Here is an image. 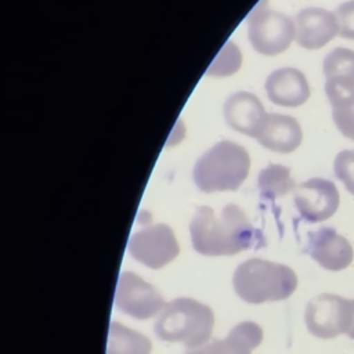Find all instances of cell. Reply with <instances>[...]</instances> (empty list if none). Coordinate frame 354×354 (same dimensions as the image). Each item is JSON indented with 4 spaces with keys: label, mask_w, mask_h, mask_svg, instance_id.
Segmentation results:
<instances>
[{
    "label": "cell",
    "mask_w": 354,
    "mask_h": 354,
    "mask_svg": "<svg viewBox=\"0 0 354 354\" xmlns=\"http://www.w3.org/2000/svg\"><path fill=\"white\" fill-rule=\"evenodd\" d=\"M194 249L203 256H231L252 248L259 232L246 213L235 203L225 205L220 214L209 206H201L189 223Z\"/></svg>",
    "instance_id": "6da1fadb"
},
{
    "label": "cell",
    "mask_w": 354,
    "mask_h": 354,
    "mask_svg": "<svg viewBox=\"0 0 354 354\" xmlns=\"http://www.w3.org/2000/svg\"><path fill=\"white\" fill-rule=\"evenodd\" d=\"M232 285L243 301L260 304L288 299L297 288V277L285 264L250 259L236 267Z\"/></svg>",
    "instance_id": "7a4b0ae2"
},
{
    "label": "cell",
    "mask_w": 354,
    "mask_h": 354,
    "mask_svg": "<svg viewBox=\"0 0 354 354\" xmlns=\"http://www.w3.org/2000/svg\"><path fill=\"white\" fill-rule=\"evenodd\" d=\"M214 325L209 306L189 297L169 301L155 322V333L160 340L181 343L188 350L207 343Z\"/></svg>",
    "instance_id": "3957f363"
},
{
    "label": "cell",
    "mask_w": 354,
    "mask_h": 354,
    "mask_svg": "<svg viewBox=\"0 0 354 354\" xmlns=\"http://www.w3.org/2000/svg\"><path fill=\"white\" fill-rule=\"evenodd\" d=\"M249 153L232 141H220L199 156L194 167V181L203 192L235 191L248 177Z\"/></svg>",
    "instance_id": "277c9868"
},
{
    "label": "cell",
    "mask_w": 354,
    "mask_h": 354,
    "mask_svg": "<svg viewBox=\"0 0 354 354\" xmlns=\"http://www.w3.org/2000/svg\"><path fill=\"white\" fill-rule=\"evenodd\" d=\"M248 36L257 53L277 55L290 46L296 28L288 15L270 10L267 0H261L248 17Z\"/></svg>",
    "instance_id": "5b68a950"
},
{
    "label": "cell",
    "mask_w": 354,
    "mask_h": 354,
    "mask_svg": "<svg viewBox=\"0 0 354 354\" xmlns=\"http://www.w3.org/2000/svg\"><path fill=\"white\" fill-rule=\"evenodd\" d=\"M353 313V299L322 293L306 307L304 321L308 332L319 339H333L346 333Z\"/></svg>",
    "instance_id": "8992f818"
},
{
    "label": "cell",
    "mask_w": 354,
    "mask_h": 354,
    "mask_svg": "<svg viewBox=\"0 0 354 354\" xmlns=\"http://www.w3.org/2000/svg\"><path fill=\"white\" fill-rule=\"evenodd\" d=\"M133 259L148 268L159 270L174 260L180 252L173 230L163 223L148 225L134 232L127 245Z\"/></svg>",
    "instance_id": "52a82bcc"
},
{
    "label": "cell",
    "mask_w": 354,
    "mask_h": 354,
    "mask_svg": "<svg viewBox=\"0 0 354 354\" xmlns=\"http://www.w3.org/2000/svg\"><path fill=\"white\" fill-rule=\"evenodd\" d=\"M115 306L130 317L148 319L160 313L166 303L151 283L134 272L123 271L116 285Z\"/></svg>",
    "instance_id": "ba28073f"
},
{
    "label": "cell",
    "mask_w": 354,
    "mask_h": 354,
    "mask_svg": "<svg viewBox=\"0 0 354 354\" xmlns=\"http://www.w3.org/2000/svg\"><path fill=\"white\" fill-rule=\"evenodd\" d=\"M340 203L336 185L325 178L314 177L295 188V205L308 223H319L332 217Z\"/></svg>",
    "instance_id": "9c48e42d"
},
{
    "label": "cell",
    "mask_w": 354,
    "mask_h": 354,
    "mask_svg": "<svg viewBox=\"0 0 354 354\" xmlns=\"http://www.w3.org/2000/svg\"><path fill=\"white\" fill-rule=\"evenodd\" d=\"M307 238V252L322 268L340 271L351 264L354 259L353 246L333 227L310 231Z\"/></svg>",
    "instance_id": "30bf717a"
},
{
    "label": "cell",
    "mask_w": 354,
    "mask_h": 354,
    "mask_svg": "<svg viewBox=\"0 0 354 354\" xmlns=\"http://www.w3.org/2000/svg\"><path fill=\"white\" fill-rule=\"evenodd\" d=\"M295 40L307 50L324 47L339 33L335 14L319 7H307L299 11L295 18Z\"/></svg>",
    "instance_id": "8fae6325"
},
{
    "label": "cell",
    "mask_w": 354,
    "mask_h": 354,
    "mask_svg": "<svg viewBox=\"0 0 354 354\" xmlns=\"http://www.w3.org/2000/svg\"><path fill=\"white\" fill-rule=\"evenodd\" d=\"M268 98L281 106L296 108L310 97V86L303 72L296 68H279L271 72L266 80Z\"/></svg>",
    "instance_id": "7c38bea8"
},
{
    "label": "cell",
    "mask_w": 354,
    "mask_h": 354,
    "mask_svg": "<svg viewBox=\"0 0 354 354\" xmlns=\"http://www.w3.org/2000/svg\"><path fill=\"white\" fill-rule=\"evenodd\" d=\"M227 123L236 131L256 137L267 113L260 100L248 91L231 94L223 106Z\"/></svg>",
    "instance_id": "4fadbf2b"
},
{
    "label": "cell",
    "mask_w": 354,
    "mask_h": 354,
    "mask_svg": "<svg viewBox=\"0 0 354 354\" xmlns=\"http://www.w3.org/2000/svg\"><path fill=\"white\" fill-rule=\"evenodd\" d=\"M254 138L270 151L290 153L301 144L303 133L299 122L293 116L267 113Z\"/></svg>",
    "instance_id": "5bb4252c"
},
{
    "label": "cell",
    "mask_w": 354,
    "mask_h": 354,
    "mask_svg": "<svg viewBox=\"0 0 354 354\" xmlns=\"http://www.w3.org/2000/svg\"><path fill=\"white\" fill-rule=\"evenodd\" d=\"M325 93L329 102L354 93V51L336 47L326 54L322 64Z\"/></svg>",
    "instance_id": "9a60e30c"
},
{
    "label": "cell",
    "mask_w": 354,
    "mask_h": 354,
    "mask_svg": "<svg viewBox=\"0 0 354 354\" xmlns=\"http://www.w3.org/2000/svg\"><path fill=\"white\" fill-rule=\"evenodd\" d=\"M261 340L263 329L254 322L243 321L235 325L224 339H213L184 354H252Z\"/></svg>",
    "instance_id": "2e32d148"
},
{
    "label": "cell",
    "mask_w": 354,
    "mask_h": 354,
    "mask_svg": "<svg viewBox=\"0 0 354 354\" xmlns=\"http://www.w3.org/2000/svg\"><path fill=\"white\" fill-rule=\"evenodd\" d=\"M151 347L149 339L140 332L111 322L106 354H151Z\"/></svg>",
    "instance_id": "e0dca14e"
},
{
    "label": "cell",
    "mask_w": 354,
    "mask_h": 354,
    "mask_svg": "<svg viewBox=\"0 0 354 354\" xmlns=\"http://www.w3.org/2000/svg\"><path fill=\"white\" fill-rule=\"evenodd\" d=\"M259 188L264 198L275 199L295 189L290 169L282 165H268L259 174Z\"/></svg>",
    "instance_id": "ac0fdd59"
},
{
    "label": "cell",
    "mask_w": 354,
    "mask_h": 354,
    "mask_svg": "<svg viewBox=\"0 0 354 354\" xmlns=\"http://www.w3.org/2000/svg\"><path fill=\"white\" fill-rule=\"evenodd\" d=\"M242 55L236 44L227 41L223 48L218 51L213 62L206 71V75L210 76H230L234 75L241 66Z\"/></svg>",
    "instance_id": "d6986e66"
},
{
    "label": "cell",
    "mask_w": 354,
    "mask_h": 354,
    "mask_svg": "<svg viewBox=\"0 0 354 354\" xmlns=\"http://www.w3.org/2000/svg\"><path fill=\"white\" fill-rule=\"evenodd\" d=\"M330 106L337 130L354 141V93L330 101Z\"/></svg>",
    "instance_id": "ffe728a7"
},
{
    "label": "cell",
    "mask_w": 354,
    "mask_h": 354,
    "mask_svg": "<svg viewBox=\"0 0 354 354\" xmlns=\"http://www.w3.org/2000/svg\"><path fill=\"white\" fill-rule=\"evenodd\" d=\"M335 176L343 183L346 189L354 195V149L339 152L333 163Z\"/></svg>",
    "instance_id": "44dd1931"
},
{
    "label": "cell",
    "mask_w": 354,
    "mask_h": 354,
    "mask_svg": "<svg viewBox=\"0 0 354 354\" xmlns=\"http://www.w3.org/2000/svg\"><path fill=\"white\" fill-rule=\"evenodd\" d=\"M333 14L339 25V35L344 39L354 40V0L337 6Z\"/></svg>",
    "instance_id": "7402d4cb"
},
{
    "label": "cell",
    "mask_w": 354,
    "mask_h": 354,
    "mask_svg": "<svg viewBox=\"0 0 354 354\" xmlns=\"http://www.w3.org/2000/svg\"><path fill=\"white\" fill-rule=\"evenodd\" d=\"M346 335L354 340V300H353V313H351V319L348 324V329L346 332Z\"/></svg>",
    "instance_id": "603a6c76"
}]
</instances>
